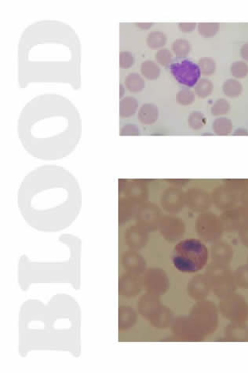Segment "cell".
Listing matches in <instances>:
<instances>
[{"label": "cell", "mask_w": 248, "mask_h": 373, "mask_svg": "<svg viewBox=\"0 0 248 373\" xmlns=\"http://www.w3.org/2000/svg\"><path fill=\"white\" fill-rule=\"evenodd\" d=\"M208 258V249L197 239H188L177 244L171 255L175 268L184 273L200 271L207 264Z\"/></svg>", "instance_id": "obj_1"}, {"label": "cell", "mask_w": 248, "mask_h": 373, "mask_svg": "<svg viewBox=\"0 0 248 373\" xmlns=\"http://www.w3.org/2000/svg\"><path fill=\"white\" fill-rule=\"evenodd\" d=\"M189 318L204 337L213 332L216 328V310L211 302L205 300L197 301L192 308Z\"/></svg>", "instance_id": "obj_2"}, {"label": "cell", "mask_w": 248, "mask_h": 373, "mask_svg": "<svg viewBox=\"0 0 248 373\" xmlns=\"http://www.w3.org/2000/svg\"><path fill=\"white\" fill-rule=\"evenodd\" d=\"M170 72L178 83L189 87L197 84L201 73L198 65L190 60L172 64Z\"/></svg>", "instance_id": "obj_3"}, {"label": "cell", "mask_w": 248, "mask_h": 373, "mask_svg": "<svg viewBox=\"0 0 248 373\" xmlns=\"http://www.w3.org/2000/svg\"><path fill=\"white\" fill-rule=\"evenodd\" d=\"M210 288L206 278L201 275H198L192 279L188 284V295L195 301H201L208 296Z\"/></svg>", "instance_id": "obj_4"}, {"label": "cell", "mask_w": 248, "mask_h": 373, "mask_svg": "<svg viewBox=\"0 0 248 373\" xmlns=\"http://www.w3.org/2000/svg\"><path fill=\"white\" fill-rule=\"evenodd\" d=\"M159 117V110L154 104H144L139 111V121L145 125H151L157 121Z\"/></svg>", "instance_id": "obj_5"}, {"label": "cell", "mask_w": 248, "mask_h": 373, "mask_svg": "<svg viewBox=\"0 0 248 373\" xmlns=\"http://www.w3.org/2000/svg\"><path fill=\"white\" fill-rule=\"evenodd\" d=\"M138 106H139V104L133 97H126L120 102V117H124V118L131 117L136 112Z\"/></svg>", "instance_id": "obj_6"}, {"label": "cell", "mask_w": 248, "mask_h": 373, "mask_svg": "<svg viewBox=\"0 0 248 373\" xmlns=\"http://www.w3.org/2000/svg\"><path fill=\"white\" fill-rule=\"evenodd\" d=\"M125 85L132 93H139L145 87V80L138 73H130L126 77Z\"/></svg>", "instance_id": "obj_7"}, {"label": "cell", "mask_w": 248, "mask_h": 373, "mask_svg": "<svg viewBox=\"0 0 248 373\" xmlns=\"http://www.w3.org/2000/svg\"><path fill=\"white\" fill-rule=\"evenodd\" d=\"M141 72L148 80H154L160 75V68L152 61H145L141 65Z\"/></svg>", "instance_id": "obj_8"}, {"label": "cell", "mask_w": 248, "mask_h": 373, "mask_svg": "<svg viewBox=\"0 0 248 373\" xmlns=\"http://www.w3.org/2000/svg\"><path fill=\"white\" fill-rule=\"evenodd\" d=\"M146 44L152 50L161 48L167 44V36L159 31L150 32L146 39Z\"/></svg>", "instance_id": "obj_9"}, {"label": "cell", "mask_w": 248, "mask_h": 373, "mask_svg": "<svg viewBox=\"0 0 248 373\" xmlns=\"http://www.w3.org/2000/svg\"><path fill=\"white\" fill-rule=\"evenodd\" d=\"M172 50L177 57L182 59L186 57L191 51V44L185 39H178L172 44Z\"/></svg>", "instance_id": "obj_10"}, {"label": "cell", "mask_w": 248, "mask_h": 373, "mask_svg": "<svg viewBox=\"0 0 248 373\" xmlns=\"http://www.w3.org/2000/svg\"><path fill=\"white\" fill-rule=\"evenodd\" d=\"M213 84L208 79L203 78L199 80L195 87V92L200 98H206L212 94Z\"/></svg>", "instance_id": "obj_11"}, {"label": "cell", "mask_w": 248, "mask_h": 373, "mask_svg": "<svg viewBox=\"0 0 248 373\" xmlns=\"http://www.w3.org/2000/svg\"><path fill=\"white\" fill-rule=\"evenodd\" d=\"M242 89L243 87L240 82L233 79L225 81L223 85L224 92L230 97L238 96L241 94Z\"/></svg>", "instance_id": "obj_12"}, {"label": "cell", "mask_w": 248, "mask_h": 373, "mask_svg": "<svg viewBox=\"0 0 248 373\" xmlns=\"http://www.w3.org/2000/svg\"><path fill=\"white\" fill-rule=\"evenodd\" d=\"M199 68L203 75L211 76L216 69V64L213 59L210 57L201 58L199 61Z\"/></svg>", "instance_id": "obj_13"}, {"label": "cell", "mask_w": 248, "mask_h": 373, "mask_svg": "<svg viewBox=\"0 0 248 373\" xmlns=\"http://www.w3.org/2000/svg\"><path fill=\"white\" fill-rule=\"evenodd\" d=\"M206 123L204 115L200 112H194L188 117V124L193 130H198L203 128Z\"/></svg>", "instance_id": "obj_14"}, {"label": "cell", "mask_w": 248, "mask_h": 373, "mask_svg": "<svg viewBox=\"0 0 248 373\" xmlns=\"http://www.w3.org/2000/svg\"><path fill=\"white\" fill-rule=\"evenodd\" d=\"M219 29L218 23H200L198 25V32L202 36L209 38L214 36Z\"/></svg>", "instance_id": "obj_15"}, {"label": "cell", "mask_w": 248, "mask_h": 373, "mask_svg": "<svg viewBox=\"0 0 248 373\" xmlns=\"http://www.w3.org/2000/svg\"><path fill=\"white\" fill-rule=\"evenodd\" d=\"M213 129L218 135H227L232 129L231 122L225 118L218 119L214 122Z\"/></svg>", "instance_id": "obj_16"}, {"label": "cell", "mask_w": 248, "mask_h": 373, "mask_svg": "<svg viewBox=\"0 0 248 373\" xmlns=\"http://www.w3.org/2000/svg\"><path fill=\"white\" fill-rule=\"evenodd\" d=\"M195 95L189 89H182L176 95V101L182 105H188L194 102Z\"/></svg>", "instance_id": "obj_17"}, {"label": "cell", "mask_w": 248, "mask_h": 373, "mask_svg": "<svg viewBox=\"0 0 248 373\" xmlns=\"http://www.w3.org/2000/svg\"><path fill=\"white\" fill-rule=\"evenodd\" d=\"M231 72L237 78H243L248 74V65L243 62H236L231 65Z\"/></svg>", "instance_id": "obj_18"}, {"label": "cell", "mask_w": 248, "mask_h": 373, "mask_svg": "<svg viewBox=\"0 0 248 373\" xmlns=\"http://www.w3.org/2000/svg\"><path fill=\"white\" fill-rule=\"evenodd\" d=\"M156 60L160 65L167 66L172 62V53L168 49H161L156 53Z\"/></svg>", "instance_id": "obj_19"}, {"label": "cell", "mask_w": 248, "mask_h": 373, "mask_svg": "<svg viewBox=\"0 0 248 373\" xmlns=\"http://www.w3.org/2000/svg\"><path fill=\"white\" fill-rule=\"evenodd\" d=\"M135 63V58L129 51H122L120 53V66L123 69L130 68Z\"/></svg>", "instance_id": "obj_20"}, {"label": "cell", "mask_w": 248, "mask_h": 373, "mask_svg": "<svg viewBox=\"0 0 248 373\" xmlns=\"http://www.w3.org/2000/svg\"><path fill=\"white\" fill-rule=\"evenodd\" d=\"M228 108H230V105H228V102L224 99H219L212 106V113L213 115L226 114L228 112Z\"/></svg>", "instance_id": "obj_21"}, {"label": "cell", "mask_w": 248, "mask_h": 373, "mask_svg": "<svg viewBox=\"0 0 248 373\" xmlns=\"http://www.w3.org/2000/svg\"><path fill=\"white\" fill-rule=\"evenodd\" d=\"M120 135H139L140 132H139V129L138 128L136 125L133 124H127L124 126L123 128L121 129L120 132Z\"/></svg>", "instance_id": "obj_22"}, {"label": "cell", "mask_w": 248, "mask_h": 373, "mask_svg": "<svg viewBox=\"0 0 248 373\" xmlns=\"http://www.w3.org/2000/svg\"><path fill=\"white\" fill-rule=\"evenodd\" d=\"M197 24L196 23H179L178 24V28L182 32H191L196 29Z\"/></svg>", "instance_id": "obj_23"}, {"label": "cell", "mask_w": 248, "mask_h": 373, "mask_svg": "<svg viewBox=\"0 0 248 373\" xmlns=\"http://www.w3.org/2000/svg\"><path fill=\"white\" fill-rule=\"evenodd\" d=\"M135 25L142 30H147L154 25V23H135Z\"/></svg>", "instance_id": "obj_24"}, {"label": "cell", "mask_w": 248, "mask_h": 373, "mask_svg": "<svg viewBox=\"0 0 248 373\" xmlns=\"http://www.w3.org/2000/svg\"><path fill=\"white\" fill-rule=\"evenodd\" d=\"M241 56L245 60L248 61V44H244L242 47Z\"/></svg>", "instance_id": "obj_25"}, {"label": "cell", "mask_w": 248, "mask_h": 373, "mask_svg": "<svg viewBox=\"0 0 248 373\" xmlns=\"http://www.w3.org/2000/svg\"><path fill=\"white\" fill-rule=\"evenodd\" d=\"M124 88H123V86L122 85V84H120V99H121L122 97L123 96V95H124Z\"/></svg>", "instance_id": "obj_26"}]
</instances>
